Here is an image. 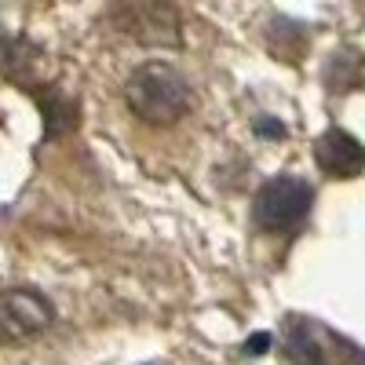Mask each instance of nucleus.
<instances>
[{"instance_id":"f257e3e1","label":"nucleus","mask_w":365,"mask_h":365,"mask_svg":"<svg viewBox=\"0 0 365 365\" xmlns=\"http://www.w3.org/2000/svg\"><path fill=\"white\" fill-rule=\"evenodd\" d=\"M125 99L146 125H172L190 110V88L168 63H146L128 77Z\"/></svg>"},{"instance_id":"f03ea898","label":"nucleus","mask_w":365,"mask_h":365,"mask_svg":"<svg viewBox=\"0 0 365 365\" xmlns=\"http://www.w3.org/2000/svg\"><path fill=\"white\" fill-rule=\"evenodd\" d=\"M311 187L296 175L270 179L256 194V223L270 234H285L311 212Z\"/></svg>"},{"instance_id":"7ed1b4c3","label":"nucleus","mask_w":365,"mask_h":365,"mask_svg":"<svg viewBox=\"0 0 365 365\" xmlns=\"http://www.w3.org/2000/svg\"><path fill=\"white\" fill-rule=\"evenodd\" d=\"M51 322H55V311L41 292H34V289L0 292V344L34 340Z\"/></svg>"},{"instance_id":"20e7f679","label":"nucleus","mask_w":365,"mask_h":365,"mask_svg":"<svg viewBox=\"0 0 365 365\" xmlns=\"http://www.w3.org/2000/svg\"><path fill=\"white\" fill-rule=\"evenodd\" d=\"M285 340H289L292 361H299V365H365L354 344H347L344 351H329L340 344V336L307 318H289Z\"/></svg>"},{"instance_id":"39448f33","label":"nucleus","mask_w":365,"mask_h":365,"mask_svg":"<svg viewBox=\"0 0 365 365\" xmlns=\"http://www.w3.org/2000/svg\"><path fill=\"white\" fill-rule=\"evenodd\" d=\"M314 154H318L322 172L332 175V179H351V175H358V172L365 168V150H361V143H358L354 135L340 132V128L325 132V135L318 139Z\"/></svg>"}]
</instances>
